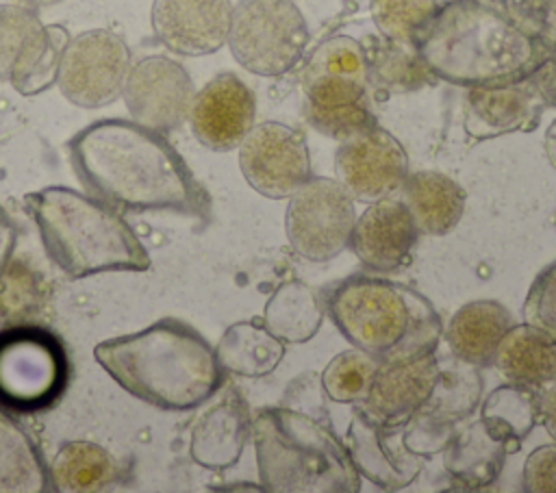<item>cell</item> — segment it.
I'll list each match as a JSON object with an SVG mask.
<instances>
[{"instance_id":"obj_1","label":"cell","mask_w":556,"mask_h":493,"mask_svg":"<svg viewBox=\"0 0 556 493\" xmlns=\"http://www.w3.org/2000/svg\"><path fill=\"white\" fill-rule=\"evenodd\" d=\"M80 185L119 213L204 217L208 195L178 150L135 119H98L67 143Z\"/></svg>"},{"instance_id":"obj_2","label":"cell","mask_w":556,"mask_h":493,"mask_svg":"<svg viewBox=\"0 0 556 493\" xmlns=\"http://www.w3.org/2000/svg\"><path fill=\"white\" fill-rule=\"evenodd\" d=\"M93 356L126 393L167 413L198 408L224 382L215 347L174 317L100 341Z\"/></svg>"},{"instance_id":"obj_3","label":"cell","mask_w":556,"mask_h":493,"mask_svg":"<svg viewBox=\"0 0 556 493\" xmlns=\"http://www.w3.org/2000/svg\"><path fill=\"white\" fill-rule=\"evenodd\" d=\"M50 261L72 280L106 271H146L152 261L119 211L72 187L52 185L24 198Z\"/></svg>"},{"instance_id":"obj_4","label":"cell","mask_w":556,"mask_h":493,"mask_svg":"<svg viewBox=\"0 0 556 493\" xmlns=\"http://www.w3.org/2000/svg\"><path fill=\"white\" fill-rule=\"evenodd\" d=\"M319 300L337 330L380 363L430 354L441 339L434 306L415 289L380 276H348L328 285Z\"/></svg>"},{"instance_id":"obj_5","label":"cell","mask_w":556,"mask_h":493,"mask_svg":"<svg viewBox=\"0 0 556 493\" xmlns=\"http://www.w3.org/2000/svg\"><path fill=\"white\" fill-rule=\"evenodd\" d=\"M263 489L306 493H354L358 469L326 417L278 406L252 419L250 432Z\"/></svg>"},{"instance_id":"obj_6","label":"cell","mask_w":556,"mask_h":493,"mask_svg":"<svg viewBox=\"0 0 556 493\" xmlns=\"http://www.w3.org/2000/svg\"><path fill=\"white\" fill-rule=\"evenodd\" d=\"M300 85L304 115L326 137L341 141L376 122L365 50L352 37L339 35L324 41L306 61Z\"/></svg>"},{"instance_id":"obj_7","label":"cell","mask_w":556,"mask_h":493,"mask_svg":"<svg viewBox=\"0 0 556 493\" xmlns=\"http://www.w3.org/2000/svg\"><path fill=\"white\" fill-rule=\"evenodd\" d=\"M63 341L35 321L0 328V408L39 415L54 408L70 384Z\"/></svg>"},{"instance_id":"obj_8","label":"cell","mask_w":556,"mask_h":493,"mask_svg":"<svg viewBox=\"0 0 556 493\" xmlns=\"http://www.w3.org/2000/svg\"><path fill=\"white\" fill-rule=\"evenodd\" d=\"M226 41L248 72L280 76L302 61L308 26L293 0H239Z\"/></svg>"},{"instance_id":"obj_9","label":"cell","mask_w":556,"mask_h":493,"mask_svg":"<svg viewBox=\"0 0 556 493\" xmlns=\"http://www.w3.org/2000/svg\"><path fill=\"white\" fill-rule=\"evenodd\" d=\"M70 33L61 24H41L35 9L20 2L0 4V80L22 96L50 89L59 78Z\"/></svg>"},{"instance_id":"obj_10","label":"cell","mask_w":556,"mask_h":493,"mask_svg":"<svg viewBox=\"0 0 556 493\" xmlns=\"http://www.w3.org/2000/svg\"><path fill=\"white\" fill-rule=\"evenodd\" d=\"M356 224L354 198L332 178H308L289 195L285 230L291 248L306 261L339 256Z\"/></svg>"},{"instance_id":"obj_11","label":"cell","mask_w":556,"mask_h":493,"mask_svg":"<svg viewBox=\"0 0 556 493\" xmlns=\"http://www.w3.org/2000/svg\"><path fill=\"white\" fill-rule=\"evenodd\" d=\"M130 69V48L109 28H91L65 46L56 85L65 100L83 109H100L122 96Z\"/></svg>"},{"instance_id":"obj_12","label":"cell","mask_w":556,"mask_h":493,"mask_svg":"<svg viewBox=\"0 0 556 493\" xmlns=\"http://www.w3.org/2000/svg\"><path fill=\"white\" fill-rule=\"evenodd\" d=\"M239 167L248 185L265 198H289L311 178V156L300 130L263 122L239 143Z\"/></svg>"},{"instance_id":"obj_13","label":"cell","mask_w":556,"mask_h":493,"mask_svg":"<svg viewBox=\"0 0 556 493\" xmlns=\"http://www.w3.org/2000/svg\"><path fill=\"white\" fill-rule=\"evenodd\" d=\"M193 96L195 89L189 72L163 54H152L130 65L122 89L130 117L163 135L182 126Z\"/></svg>"},{"instance_id":"obj_14","label":"cell","mask_w":556,"mask_h":493,"mask_svg":"<svg viewBox=\"0 0 556 493\" xmlns=\"http://www.w3.org/2000/svg\"><path fill=\"white\" fill-rule=\"evenodd\" d=\"M334 174L354 200L376 202L400 189L408 174V156L402 143L374 122L341 139Z\"/></svg>"},{"instance_id":"obj_15","label":"cell","mask_w":556,"mask_h":493,"mask_svg":"<svg viewBox=\"0 0 556 493\" xmlns=\"http://www.w3.org/2000/svg\"><path fill=\"white\" fill-rule=\"evenodd\" d=\"M256 98L232 72L213 76L195 96L189 109L193 137L208 150L228 152L239 148L254 126Z\"/></svg>"},{"instance_id":"obj_16","label":"cell","mask_w":556,"mask_h":493,"mask_svg":"<svg viewBox=\"0 0 556 493\" xmlns=\"http://www.w3.org/2000/svg\"><path fill=\"white\" fill-rule=\"evenodd\" d=\"M230 15V0H154L150 24L167 50L204 56L226 43Z\"/></svg>"},{"instance_id":"obj_17","label":"cell","mask_w":556,"mask_h":493,"mask_svg":"<svg viewBox=\"0 0 556 493\" xmlns=\"http://www.w3.org/2000/svg\"><path fill=\"white\" fill-rule=\"evenodd\" d=\"M348 445L356 469L382 489L406 486L421 469V458L404 443V426L382 424L363 406L354 410Z\"/></svg>"},{"instance_id":"obj_18","label":"cell","mask_w":556,"mask_h":493,"mask_svg":"<svg viewBox=\"0 0 556 493\" xmlns=\"http://www.w3.org/2000/svg\"><path fill=\"white\" fill-rule=\"evenodd\" d=\"M441 378L437 358L421 354L415 358L380 363L363 408L382 424L406 426L432 397Z\"/></svg>"},{"instance_id":"obj_19","label":"cell","mask_w":556,"mask_h":493,"mask_svg":"<svg viewBox=\"0 0 556 493\" xmlns=\"http://www.w3.org/2000/svg\"><path fill=\"white\" fill-rule=\"evenodd\" d=\"M419 230L402 200L380 198L356 219L350 248L371 271L404 267L417 245Z\"/></svg>"},{"instance_id":"obj_20","label":"cell","mask_w":556,"mask_h":493,"mask_svg":"<svg viewBox=\"0 0 556 493\" xmlns=\"http://www.w3.org/2000/svg\"><path fill=\"white\" fill-rule=\"evenodd\" d=\"M250 432L252 415L248 402L239 391L228 389L195 419L189 439V454L193 463L204 469H228L241 458Z\"/></svg>"},{"instance_id":"obj_21","label":"cell","mask_w":556,"mask_h":493,"mask_svg":"<svg viewBox=\"0 0 556 493\" xmlns=\"http://www.w3.org/2000/svg\"><path fill=\"white\" fill-rule=\"evenodd\" d=\"M513 315L495 300H476L460 306L445 328L452 354L467 365L493 363L502 337L513 328Z\"/></svg>"},{"instance_id":"obj_22","label":"cell","mask_w":556,"mask_h":493,"mask_svg":"<svg viewBox=\"0 0 556 493\" xmlns=\"http://www.w3.org/2000/svg\"><path fill=\"white\" fill-rule=\"evenodd\" d=\"M402 202L424 235H445L465 213V189L441 172H413L400 185Z\"/></svg>"},{"instance_id":"obj_23","label":"cell","mask_w":556,"mask_h":493,"mask_svg":"<svg viewBox=\"0 0 556 493\" xmlns=\"http://www.w3.org/2000/svg\"><path fill=\"white\" fill-rule=\"evenodd\" d=\"M493 363L513 384H549L556 380V339L530 324L513 326L502 337Z\"/></svg>"},{"instance_id":"obj_24","label":"cell","mask_w":556,"mask_h":493,"mask_svg":"<svg viewBox=\"0 0 556 493\" xmlns=\"http://www.w3.org/2000/svg\"><path fill=\"white\" fill-rule=\"evenodd\" d=\"M48 491L54 486L39 445L9 410L0 408V493Z\"/></svg>"},{"instance_id":"obj_25","label":"cell","mask_w":556,"mask_h":493,"mask_svg":"<svg viewBox=\"0 0 556 493\" xmlns=\"http://www.w3.org/2000/svg\"><path fill=\"white\" fill-rule=\"evenodd\" d=\"M215 354L224 371L261 378L280 365L285 343L274 337L261 319H250L228 326L215 347Z\"/></svg>"},{"instance_id":"obj_26","label":"cell","mask_w":556,"mask_h":493,"mask_svg":"<svg viewBox=\"0 0 556 493\" xmlns=\"http://www.w3.org/2000/svg\"><path fill=\"white\" fill-rule=\"evenodd\" d=\"M50 478L54 491L91 493L113 486L119 480V467L102 445L70 441L56 450L50 463Z\"/></svg>"},{"instance_id":"obj_27","label":"cell","mask_w":556,"mask_h":493,"mask_svg":"<svg viewBox=\"0 0 556 493\" xmlns=\"http://www.w3.org/2000/svg\"><path fill=\"white\" fill-rule=\"evenodd\" d=\"M319 295L300 280L282 282L267 300L263 324L282 343H306L321 326Z\"/></svg>"},{"instance_id":"obj_28","label":"cell","mask_w":556,"mask_h":493,"mask_svg":"<svg viewBox=\"0 0 556 493\" xmlns=\"http://www.w3.org/2000/svg\"><path fill=\"white\" fill-rule=\"evenodd\" d=\"M50 287L26 258H13L0 280V328L35 321L48 306Z\"/></svg>"},{"instance_id":"obj_29","label":"cell","mask_w":556,"mask_h":493,"mask_svg":"<svg viewBox=\"0 0 556 493\" xmlns=\"http://www.w3.org/2000/svg\"><path fill=\"white\" fill-rule=\"evenodd\" d=\"M437 0H371L369 11L376 28L393 41L419 43L439 13Z\"/></svg>"},{"instance_id":"obj_30","label":"cell","mask_w":556,"mask_h":493,"mask_svg":"<svg viewBox=\"0 0 556 493\" xmlns=\"http://www.w3.org/2000/svg\"><path fill=\"white\" fill-rule=\"evenodd\" d=\"M380 361L371 354L352 347L341 354H337L326 369L321 371V387L324 393L341 404L350 402H363L367 397V391L371 387V380L376 376Z\"/></svg>"},{"instance_id":"obj_31","label":"cell","mask_w":556,"mask_h":493,"mask_svg":"<svg viewBox=\"0 0 556 493\" xmlns=\"http://www.w3.org/2000/svg\"><path fill=\"white\" fill-rule=\"evenodd\" d=\"M410 43L393 41L389 39L384 46H378V50L367 56V72L369 80L378 87H384L389 91H406L415 89L424 83V69L413 52L406 50Z\"/></svg>"},{"instance_id":"obj_32","label":"cell","mask_w":556,"mask_h":493,"mask_svg":"<svg viewBox=\"0 0 556 493\" xmlns=\"http://www.w3.org/2000/svg\"><path fill=\"white\" fill-rule=\"evenodd\" d=\"M532 395V393H530ZM528 395V387H504L491 393L484 406V421L497 428L504 437L526 434L534 424V413H539V402Z\"/></svg>"},{"instance_id":"obj_33","label":"cell","mask_w":556,"mask_h":493,"mask_svg":"<svg viewBox=\"0 0 556 493\" xmlns=\"http://www.w3.org/2000/svg\"><path fill=\"white\" fill-rule=\"evenodd\" d=\"M523 317L526 324L536 326L556 339V261L530 285L523 302Z\"/></svg>"},{"instance_id":"obj_34","label":"cell","mask_w":556,"mask_h":493,"mask_svg":"<svg viewBox=\"0 0 556 493\" xmlns=\"http://www.w3.org/2000/svg\"><path fill=\"white\" fill-rule=\"evenodd\" d=\"M523 486L530 493H556V443L541 445L526 458Z\"/></svg>"},{"instance_id":"obj_35","label":"cell","mask_w":556,"mask_h":493,"mask_svg":"<svg viewBox=\"0 0 556 493\" xmlns=\"http://www.w3.org/2000/svg\"><path fill=\"white\" fill-rule=\"evenodd\" d=\"M15 243H17V228L11 215L0 206V280L7 274L11 261L15 258Z\"/></svg>"},{"instance_id":"obj_36","label":"cell","mask_w":556,"mask_h":493,"mask_svg":"<svg viewBox=\"0 0 556 493\" xmlns=\"http://www.w3.org/2000/svg\"><path fill=\"white\" fill-rule=\"evenodd\" d=\"M539 413L543 417V426L547 428V432L552 434V439L556 441V380L549 382L547 391L541 395L539 400Z\"/></svg>"},{"instance_id":"obj_37","label":"cell","mask_w":556,"mask_h":493,"mask_svg":"<svg viewBox=\"0 0 556 493\" xmlns=\"http://www.w3.org/2000/svg\"><path fill=\"white\" fill-rule=\"evenodd\" d=\"M20 4H26L30 9H41V7H52V4H59L63 0H17Z\"/></svg>"},{"instance_id":"obj_38","label":"cell","mask_w":556,"mask_h":493,"mask_svg":"<svg viewBox=\"0 0 556 493\" xmlns=\"http://www.w3.org/2000/svg\"><path fill=\"white\" fill-rule=\"evenodd\" d=\"M554 228H556V211H554Z\"/></svg>"}]
</instances>
